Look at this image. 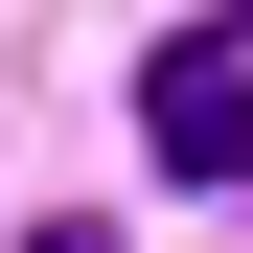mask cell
<instances>
[{
    "label": "cell",
    "instance_id": "obj_1",
    "mask_svg": "<svg viewBox=\"0 0 253 253\" xmlns=\"http://www.w3.org/2000/svg\"><path fill=\"white\" fill-rule=\"evenodd\" d=\"M138 138H161V184H253V46L230 23H161L138 46Z\"/></svg>",
    "mask_w": 253,
    "mask_h": 253
},
{
    "label": "cell",
    "instance_id": "obj_2",
    "mask_svg": "<svg viewBox=\"0 0 253 253\" xmlns=\"http://www.w3.org/2000/svg\"><path fill=\"white\" fill-rule=\"evenodd\" d=\"M23 253H115V230H23Z\"/></svg>",
    "mask_w": 253,
    "mask_h": 253
}]
</instances>
